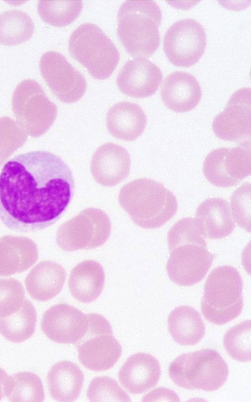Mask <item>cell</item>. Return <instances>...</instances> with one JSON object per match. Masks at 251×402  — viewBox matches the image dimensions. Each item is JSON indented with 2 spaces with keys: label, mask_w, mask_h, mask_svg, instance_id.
<instances>
[{
  "label": "cell",
  "mask_w": 251,
  "mask_h": 402,
  "mask_svg": "<svg viewBox=\"0 0 251 402\" xmlns=\"http://www.w3.org/2000/svg\"><path fill=\"white\" fill-rule=\"evenodd\" d=\"M75 190L68 165L50 152L19 154L0 172V220L19 232H34L55 222Z\"/></svg>",
  "instance_id": "obj_1"
},
{
  "label": "cell",
  "mask_w": 251,
  "mask_h": 402,
  "mask_svg": "<svg viewBox=\"0 0 251 402\" xmlns=\"http://www.w3.org/2000/svg\"><path fill=\"white\" fill-rule=\"evenodd\" d=\"M167 242L169 256L166 268L171 280L181 286H191L202 280L215 255L207 248L192 217L182 218L170 229Z\"/></svg>",
  "instance_id": "obj_2"
},
{
  "label": "cell",
  "mask_w": 251,
  "mask_h": 402,
  "mask_svg": "<svg viewBox=\"0 0 251 402\" xmlns=\"http://www.w3.org/2000/svg\"><path fill=\"white\" fill-rule=\"evenodd\" d=\"M118 201L132 221L145 229L163 226L175 216L178 206L171 191L149 178H139L124 186Z\"/></svg>",
  "instance_id": "obj_3"
},
{
  "label": "cell",
  "mask_w": 251,
  "mask_h": 402,
  "mask_svg": "<svg viewBox=\"0 0 251 402\" xmlns=\"http://www.w3.org/2000/svg\"><path fill=\"white\" fill-rule=\"evenodd\" d=\"M162 17L160 7L153 0H126L121 5L117 34L129 55L147 58L157 49Z\"/></svg>",
  "instance_id": "obj_4"
},
{
  "label": "cell",
  "mask_w": 251,
  "mask_h": 402,
  "mask_svg": "<svg viewBox=\"0 0 251 402\" xmlns=\"http://www.w3.org/2000/svg\"><path fill=\"white\" fill-rule=\"evenodd\" d=\"M243 280L233 267L221 266L208 275L201 301L204 318L217 325L226 324L242 313L244 300Z\"/></svg>",
  "instance_id": "obj_5"
},
{
  "label": "cell",
  "mask_w": 251,
  "mask_h": 402,
  "mask_svg": "<svg viewBox=\"0 0 251 402\" xmlns=\"http://www.w3.org/2000/svg\"><path fill=\"white\" fill-rule=\"evenodd\" d=\"M227 365L215 349L204 348L183 353L170 364L168 374L177 386L186 389L212 392L224 385Z\"/></svg>",
  "instance_id": "obj_6"
},
{
  "label": "cell",
  "mask_w": 251,
  "mask_h": 402,
  "mask_svg": "<svg viewBox=\"0 0 251 402\" xmlns=\"http://www.w3.org/2000/svg\"><path fill=\"white\" fill-rule=\"evenodd\" d=\"M68 50L71 56L97 80L109 78L120 58L112 40L99 27L90 23L80 25L72 32Z\"/></svg>",
  "instance_id": "obj_7"
},
{
  "label": "cell",
  "mask_w": 251,
  "mask_h": 402,
  "mask_svg": "<svg viewBox=\"0 0 251 402\" xmlns=\"http://www.w3.org/2000/svg\"><path fill=\"white\" fill-rule=\"evenodd\" d=\"M88 315L87 330L75 345L78 360L90 370H107L121 357V346L113 336L111 326L103 316L98 313Z\"/></svg>",
  "instance_id": "obj_8"
},
{
  "label": "cell",
  "mask_w": 251,
  "mask_h": 402,
  "mask_svg": "<svg viewBox=\"0 0 251 402\" xmlns=\"http://www.w3.org/2000/svg\"><path fill=\"white\" fill-rule=\"evenodd\" d=\"M111 233L107 214L96 208H87L62 224L56 236L58 246L67 252L91 249L102 245Z\"/></svg>",
  "instance_id": "obj_9"
},
{
  "label": "cell",
  "mask_w": 251,
  "mask_h": 402,
  "mask_svg": "<svg viewBox=\"0 0 251 402\" xmlns=\"http://www.w3.org/2000/svg\"><path fill=\"white\" fill-rule=\"evenodd\" d=\"M206 45L201 25L187 18L178 20L167 29L163 37V50L174 65L189 67L200 60Z\"/></svg>",
  "instance_id": "obj_10"
},
{
  "label": "cell",
  "mask_w": 251,
  "mask_h": 402,
  "mask_svg": "<svg viewBox=\"0 0 251 402\" xmlns=\"http://www.w3.org/2000/svg\"><path fill=\"white\" fill-rule=\"evenodd\" d=\"M202 170L206 179L215 186L237 185L251 175V144L212 150L206 157Z\"/></svg>",
  "instance_id": "obj_11"
},
{
  "label": "cell",
  "mask_w": 251,
  "mask_h": 402,
  "mask_svg": "<svg viewBox=\"0 0 251 402\" xmlns=\"http://www.w3.org/2000/svg\"><path fill=\"white\" fill-rule=\"evenodd\" d=\"M39 68L50 91L60 101L73 103L85 93L84 77L62 54L54 51L45 53L40 58Z\"/></svg>",
  "instance_id": "obj_12"
},
{
  "label": "cell",
  "mask_w": 251,
  "mask_h": 402,
  "mask_svg": "<svg viewBox=\"0 0 251 402\" xmlns=\"http://www.w3.org/2000/svg\"><path fill=\"white\" fill-rule=\"evenodd\" d=\"M212 126L221 139L239 145L251 144V88L244 87L235 91L224 110L215 117Z\"/></svg>",
  "instance_id": "obj_13"
},
{
  "label": "cell",
  "mask_w": 251,
  "mask_h": 402,
  "mask_svg": "<svg viewBox=\"0 0 251 402\" xmlns=\"http://www.w3.org/2000/svg\"><path fill=\"white\" fill-rule=\"evenodd\" d=\"M88 323V314L61 303L45 311L41 321V329L55 343L75 345L86 333Z\"/></svg>",
  "instance_id": "obj_14"
},
{
  "label": "cell",
  "mask_w": 251,
  "mask_h": 402,
  "mask_svg": "<svg viewBox=\"0 0 251 402\" xmlns=\"http://www.w3.org/2000/svg\"><path fill=\"white\" fill-rule=\"evenodd\" d=\"M162 78V72L155 64L144 57L126 62L116 79L120 91L126 96L143 98L152 95Z\"/></svg>",
  "instance_id": "obj_15"
},
{
  "label": "cell",
  "mask_w": 251,
  "mask_h": 402,
  "mask_svg": "<svg viewBox=\"0 0 251 402\" xmlns=\"http://www.w3.org/2000/svg\"><path fill=\"white\" fill-rule=\"evenodd\" d=\"M131 161L126 150L122 146L108 142L94 153L90 171L95 180L106 187H113L129 174Z\"/></svg>",
  "instance_id": "obj_16"
},
{
  "label": "cell",
  "mask_w": 251,
  "mask_h": 402,
  "mask_svg": "<svg viewBox=\"0 0 251 402\" xmlns=\"http://www.w3.org/2000/svg\"><path fill=\"white\" fill-rule=\"evenodd\" d=\"M161 374L160 364L151 355L138 352L129 356L118 374L121 385L129 393H145L157 384Z\"/></svg>",
  "instance_id": "obj_17"
},
{
  "label": "cell",
  "mask_w": 251,
  "mask_h": 402,
  "mask_svg": "<svg viewBox=\"0 0 251 402\" xmlns=\"http://www.w3.org/2000/svg\"><path fill=\"white\" fill-rule=\"evenodd\" d=\"M160 96L169 109L182 113L196 107L201 99L202 91L193 75L185 72L176 71L163 80L160 85Z\"/></svg>",
  "instance_id": "obj_18"
},
{
  "label": "cell",
  "mask_w": 251,
  "mask_h": 402,
  "mask_svg": "<svg viewBox=\"0 0 251 402\" xmlns=\"http://www.w3.org/2000/svg\"><path fill=\"white\" fill-rule=\"evenodd\" d=\"M194 219L201 235L210 239L224 238L236 226L229 203L221 198H210L201 202Z\"/></svg>",
  "instance_id": "obj_19"
},
{
  "label": "cell",
  "mask_w": 251,
  "mask_h": 402,
  "mask_svg": "<svg viewBox=\"0 0 251 402\" xmlns=\"http://www.w3.org/2000/svg\"><path fill=\"white\" fill-rule=\"evenodd\" d=\"M147 116L137 104L117 103L108 110L106 125L109 133L118 139L131 141L140 136L146 126Z\"/></svg>",
  "instance_id": "obj_20"
},
{
  "label": "cell",
  "mask_w": 251,
  "mask_h": 402,
  "mask_svg": "<svg viewBox=\"0 0 251 402\" xmlns=\"http://www.w3.org/2000/svg\"><path fill=\"white\" fill-rule=\"evenodd\" d=\"M35 243L23 236L6 235L0 238V276L23 272L37 261Z\"/></svg>",
  "instance_id": "obj_21"
},
{
  "label": "cell",
  "mask_w": 251,
  "mask_h": 402,
  "mask_svg": "<svg viewBox=\"0 0 251 402\" xmlns=\"http://www.w3.org/2000/svg\"><path fill=\"white\" fill-rule=\"evenodd\" d=\"M12 106L16 112H33L49 128L56 118L57 107L46 95L41 85L32 79L21 81L15 88Z\"/></svg>",
  "instance_id": "obj_22"
},
{
  "label": "cell",
  "mask_w": 251,
  "mask_h": 402,
  "mask_svg": "<svg viewBox=\"0 0 251 402\" xmlns=\"http://www.w3.org/2000/svg\"><path fill=\"white\" fill-rule=\"evenodd\" d=\"M66 273L63 267L52 261H43L27 275L25 284L30 297L38 301L49 300L61 291Z\"/></svg>",
  "instance_id": "obj_23"
},
{
  "label": "cell",
  "mask_w": 251,
  "mask_h": 402,
  "mask_svg": "<svg viewBox=\"0 0 251 402\" xmlns=\"http://www.w3.org/2000/svg\"><path fill=\"white\" fill-rule=\"evenodd\" d=\"M84 380L83 373L74 362L61 361L54 364L47 376L49 394L59 402H73L79 396Z\"/></svg>",
  "instance_id": "obj_24"
},
{
  "label": "cell",
  "mask_w": 251,
  "mask_h": 402,
  "mask_svg": "<svg viewBox=\"0 0 251 402\" xmlns=\"http://www.w3.org/2000/svg\"><path fill=\"white\" fill-rule=\"evenodd\" d=\"M104 279L103 268L98 262L84 261L71 270L68 281L69 290L76 300L90 303L101 294Z\"/></svg>",
  "instance_id": "obj_25"
},
{
  "label": "cell",
  "mask_w": 251,
  "mask_h": 402,
  "mask_svg": "<svg viewBox=\"0 0 251 402\" xmlns=\"http://www.w3.org/2000/svg\"><path fill=\"white\" fill-rule=\"evenodd\" d=\"M167 324L172 338L182 346L198 344L205 334V326L201 315L187 305L174 308L168 316Z\"/></svg>",
  "instance_id": "obj_26"
},
{
  "label": "cell",
  "mask_w": 251,
  "mask_h": 402,
  "mask_svg": "<svg viewBox=\"0 0 251 402\" xmlns=\"http://www.w3.org/2000/svg\"><path fill=\"white\" fill-rule=\"evenodd\" d=\"M37 321L36 311L25 298L22 307L16 312L0 318V333L6 340L13 343H22L34 333Z\"/></svg>",
  "instance_id": "obj_27"
},
{
  "label": "cell",
  "mask_w": 251,
  "mask_h": 402,
  "mask_svg": "<svg viewBox=\"0 0 251 402\" xmlns=\"http://www.w3.org/2000/svg\"><path fill=\"white\" fill-rule=\"evenodd\" d=\"M4 395L10 402H43L45 399L40 377L29 372L8 376L4 384Z\"/></svg>",
  "instance_id": "obj_28"
},
{
  "label": "cell",
  "mask_w": 251,
  "mask_h": 402,
  "mask_svg": "<svg viewBox=\"0 0 251 402\" xmlns=\"http://www.w3.org/2000/svg\"><path fill=\"white\" fill-rule=\"evenodd\" d=\"M34 29L31 18L22 10L12 9L0 14V44L14 46L25 42Z\"/></svg>",
  "instance_id": "obj_29"
},
{
  "label": "cell",
  "mask_w": 251,
  "mask_h": 402,
  "mask_svg": "<svg viewBox=\"0 0 251 402\" xmlns=\"http://www.w3.org/2000/svg\"><path fill=\"white\" fill-rule=\"evenodd\" d=\"M37 11L41 19L54 27L67 26L79 16L81 0H39Z\"/></svg>",
  "instance_id": "obj_30"
},
{
  "label": "cell",
  "mask_w": 251,
  "mask_h": 402,
  "mask_svg": "<svg viewBox=\"0 0 251 402\" xmlns=\"http://www.w3.org/2000/svg\"><path fill=\"white\" fill-rule=\"evenodd\" d=\"M251 320H246L230 328L226 332L223 339L225 349L232 359L241 362H250L251 359Z\"/></svg>",
  "instance_id": "obj_31"
},
{
  "label": "cell",
  "mask_w": 251,
  "mask_h": 402,
  "mask_svg": "<svg viewBox=\"0 0 251 402\" xmlns=\"http://www.w3.org/2000/svg\"><path fill=\"white\" fill-rule=\"evenodd\" d=\"M86 396L90 402L131 401L129 395L118 382L106 376L93 378L88 386Z\"/></svg>",
  "instance_id": "obj_32"
},
{
  "label": "cell",
  "mask_w": 251,
  "mask_h": 402,
  "mask_svg": "<svg viewBox=\"0 0 251 402\" xmlns=\"http://www.w3.org/2000/svg\"><path fill=\"white\" fill-rule=\"evenodd\" d=\"M22 284L13 278L0 279V318L17 311L25 299Z\"/></svg>",
  "instance_id": "obj_33"
},
{
  "label": "cell",
  "mask_w": 251,
  "mask_h": 402,
  "mask_svg": "<svg viewBox=\"0 0 251 402\" xmlns=\"http://www.w3.org/2000/svg\"><path fill=\"white\" fill-rule=\"evenodd\" d=\"M230 206L234 221L241 228L251 232V184H242L230 197Z\"/></svg>",
  "instance_id": "obj_34"
},
{
  "label": "cell",
  "mask_w": 251,
  "mask_h": 402,
  "mask_svg": "<svg viewBox=\"0 0 251 402\" xmlns=\"http://www.w3.org/2000/svg\"><path fill=\"white\" fill-rule=\"evenodd\" d=\"M7 376L6 372L0 368V401L4 397V384Z\"/></svg>",
  "instance_id": "obj_35"
}]
</instances>
